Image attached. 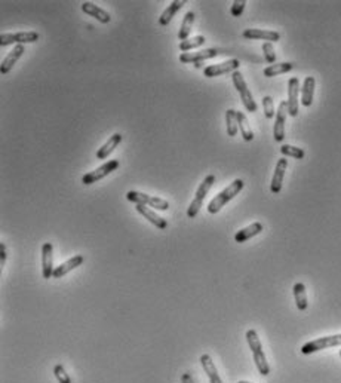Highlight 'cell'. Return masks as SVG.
Returning a JSON list of instances; mask_svg holds the SVG:
<instances>
[{
	"label": "cell",
	"mask_w": 341,
	"mask_h": 383,
	"mask_svg": "<svg viewBox=\"0 0 341 383\" xmlns=\"http://www.w3.org/2000/svg\"><path fill=\"white\" fill-rule=\"evenodd\" d=\"M243 186H245V183H243V180H240V178H236L233 183H230L224 190H221L218 195H215V196L211 199V202L208 204V213H210V214H217V213H220L221 208H223L226 204H229L236 195L240 193V190L243 189Z\"/></svg>",
	"instance_id": "6da1fadb"
},
{
	"label": "cell",
	"mask_w": 341,
	"mask_h": 383,
	"mask_svg": "<svg viewBox=\"0 0 341 383\" xmlns=\"http://www.w3.org/2000/svg\"><path fill=\"white\" fill-rule=\"evenodd\" d=\"M246 342H248L249 349L252 352L254 362L257 365V370L260 371V374H262V376H268L270 374V367H268V362L265 359L260 337H258V334H257L255 330H248L246 331Z\"/></svg>",
	"instance_id": "7a4b0ae2"
},
{
	"label": "cell",
	"mask_w": 341,
	"mask_h": 383,
	"mask_svg": "<svg viewBox=\"0 0 341 383\" xmlns=\"http://www.w3.org/2000/svg\"><path fill=\"white\" fill-rule=\"evenodd\" d=\"M215 184V175H207L205 178H203V181L200 183V186L197 187V190H196V195H194V198H193V201H191V204H190V207H188V210H187V217L188 219H194L197 214H199V211H200V208H202V205H203V199L207 198V195H208V191L211 190V187Z\"/></svg>",
	"instance_id": "3957f363"
},
{
	"label": "cell",
	"mask_w": 341,
	"mask_h": 383,
	"mask_svg": "<svg viewBox=\"0 0 341 383\" xmlns=\"http://www.w3.org/2000/svg\"><path fill=\"white\" fill-rule=\"evenodd\" d=\"M126 199L133 202L135 205L141 204V205H146V207H153L158 211H166L169 208V202L168 201H165L162 198H158V196H152V195L143 193V191L129 190L126 193Z\"/></svg>",
	"instance_id": "277c9868"
},
{
	"label": "cell",
	"mask_w": 341,
	"mask_h": 383,
	"mask_svg": "<svg viewBox=\"0 0 341 383\" xmlns=\"http://www.w3.org/2000/svg\"><path fill=\"white\" fill-rule=\"evenodd\" d=\"M232 79H233V83H235V88L237 89L239 95H240V100L243 103V107L248 110L249 113H255L257 111V103L251 94V91L248 89V85L245 82L243 76L240 72H233L232 73Z\"/></svg>",
	"instance_id": "5b68a950"
},
{
	"label": "cell",
	"mask_w": 341,
	"mask_h": 383,
	"mask_svg": "<svg viewBox=\"0 0 341 383\" xmlns=\"http://www.w3.org/2000/svg\"><path fill=\"white\" fill-rule=\"evenodd\" d=\"M341 345V334H332V336H325V337H319L316 340L307 342L306 345H303L301 348V354L304 355H310L313 352H319L322 349H328V348H334V346H340Z\"/></svg>",
	"instance_id": "8992f818"
},
{
	"label": "cell",
	"mask_w": 341,
	"mask_h": 383,
	"mask_svg": "<svg viewBox=\"0 0 341 383\" xmlns=\"http://www.w3.org/2000/svg\"><path fill=\"white\" fill-rule=\"evenodd\" d=\"M119 165L120 164H119L117 159H111V161L105 162V164H103L101 166H98L97 169L86 172V174L82 177V183H83L85 186H91V184H94V183L103 180L104 177H107L108 174H111L113 171H116V169L119 168Z\"/></svg>",
	"instance_id": "52a82bcc"
},
{
	"label": "cell",
	"mask_w": 341,
	"mask_h": 383,
	"mask_svg": "<svg viewBox=\"0 0 341 383\" xmlns=\"http://www.w3.org/2000/svg\"><path fill=\"white\" fill-rule=\"evenodd\" d=\"M37 31H21V33H6L0 36V46L8 45H24V43H34L39 40Z\"/></svg>",
	"instance_id": "ba28073f"
},
{
	"label": "cell",
	"mask_w": 341,
	"mask_h": 383,
	"mask_svg": "<svg viewBox=\"0 0 341 383\" xmlns=\"http://www.w3.org/2000/svg\"><path fill=\"white\" fill-rule=\"evenodd\" d=\"M287 114H288V103L281 101L278 111H276V119H275V126H273V137H275V141H278V143H282L285 138Z\"/></svg>",
	"instance_id": "9c48e42d"
},
{
	"label": "cell",
	"mask_w": 341,
	"mask_h": 383,
	"mask_svg": "<svg viewBox=\"0 0 341 383\" xmlns=\"http://www.w3.org/2000/svg\"><path fill=\"white\" fill-rule=\"evenodd\" d=\"M239 66H240V61L236 58H232V59H227L224 62L212 64V66L205 67L203 75L207 78H217V76H221V75H226V73H230V72H237Z\"/></svg>",
	"instance_id": "30bf717a"
},
{
	"label": "cell",
	"mask_w": 341,
	"mask_h": 383,
	"mask_svg": "<svg viewBox=\"0 0 341 383\" xmlns=\"http://www.w3.org/2000/svg\"><path fill=\"white\" fill-rule=\"evenodd\" d=\"M221 52H218L217 49H212V48H208V49H203V51H197V52H183L180 55V61L187 64V62H191L194 67H200L203 61L207 59H211V58H215Z\"/></svg>",
	"instance_id": "8fae6325"
},
{
	"label": "cell",
	"mask_w": 341,
	"mask_h": 383,
	"mask_svg": "<svg viewBox=\"0 0 341 383\" xmlns=\"http://www.w3.org/2000/svg\"><path fill=\"white\" fill-rule=\"evenodd\" d=\"M301 92V88H300V81L298 78H291L288 82V114L295 117L298 116V111H300V107H298V95Z\"/></svg>",
	"instance_id": "7c38bea8"
},
{
	"label": "cell",
	"mask_w": 341,
	"mask_h": 383,
	"mask_svg": "<svg viewBox=\"0 0 341 383\" xmlns=\"http://www.w3.org/2000/svg\"><path fill=\"white\" fill-rule=\"evenodd\" d=\"M53 246L51 242L42 245V275L45 279L53 278Z\"/></svg>",
	"instance_id": "4fadbf2b"
},
{
	"label": "cell",
	"mask_w": 341,
	"mask_h": 383,
	"mask_svg": "<svg viewBox=\"0 0 341 383\" xmlns=\"http://www.w3.org/2000/svg\"><path fill=\"white\" fill-rule=\"evenodd\" d=\"M245 39H251V40H267V42H278L281 40V34L278 31H271V30H261V28H246L243 33Z\"/></svg>",
	"instance_id": "5bb4252c"
},
{
	"label": "cell",
	"mask_w": 341,
	"mask_h": 383,
	"mask_svg": "<svg viewBox=\"0 0 341 383\" xmlns=\"http://www.w3.org/2000/svg\"><path fill=\"white\" fill-rule=\"evenodd\" d=\"M287 168H288V159H287V158H282V159L278 161L276 168H275L273 178H271V183H270V190H271V193L278 195L279 191L282 190V183H284V177H285Z\"/></svg>",
	"instance_id": "9a60e30c"
},
{
	"label": "cell",
	"mask_w": 341,
	"mask_h": 383,
	"mask_svg": "<svg viewBox=\"0 0 341 383\" xmlns=\"http://www.w3.org/2000/svg\"><path fill=\"white\" fill-rule=\"evenodd\" d=\"M24 52H26L24 45H15L14 49L3 58V61H2V64H0V73H2V75H8V73L12 70V67L17 64V61L23 56Z\"/></svg>",
	"instance_id": "2e32d148"
},
{
	"label": "cell",
	"mask_w": 341,
	"mask_h": 383,
	"mask_svg": "<svg viewBox=\"0 0 341 383\" xmlns=\"http://www.w3.org/2000/svg\"><path fill=\"white\" fill-rule=\"evenodd\" d=\"M82 11H83L85 14H88L89 17H94L97 21H100V23H103V24H108V23L111 21L110 14L105 12L103 8L97 6V5L92 3V2H83V3H82Z\"/></svg>",
	"instance_id": "e0dca14e"
},
{
	"label": "cell",
	"mask_w": 341,
	"mask_h": 383,
	"mask_svg": "<svg viewBox=\"0 0 341 383\" xmlns=\"http://www.w3.org/2000/svg\"><path fill=\"white\" fill-rule=\"evenodd\" d=\"M83 262H85V257H83L82 254L73 256L72 259H69L67 262L61 263L59 266L55 268V271H53V278H62V276H65L69 272H72L73 269L82 266Z\"/></svg>",
	"instance_id": "ac0fdd59"
},
{
	"label": "cell",
	"mask_w": 341,
	"mask_h": 383,
	"mask_svg": "<svg viewBox=\"0 0 341 383\" xmlns=\"http://www.w3.org/2000/svg\"><path fill=\"white\" fill-rule=\"evenodd\" d=\"M135 210L144 217V219H147L153 226H156L158 229H166L168 227V221L163 219V217H160L158 216L153 210H150L149 207H146V205H141V204H138V205H135Z\"/></svg>",
	"instance_id": "d6986e66"
},
{
	"label": "cell",
	"mask_w": 341,
	"mask_h": 383,
	"mask_svg": "<svg viewBox=\"0 0 341 383\" xmlns=\"http://www.w3.org/2000/svg\"><path fill=\"white\" fill-rule=\"evenodd\" d=\"M122 134L120 133H116V134H113L111 137L108 138L107 141H105L104 144L98 149V152H97V159H107L113 152H114V149L122 143Z\"/></svg>",
	"instance_id": "ffe728a7"
},
{
	"label": "cell",
	"mask_w": 341,
	"mask_h": 383,
	"mask_svg": "<svg viewBox=\"0 0 341 383\" xmlns=\"http://www.w3.org/2000/svg\"><path fill=\"white\" fill-rule=\"evenodd\" d=\"M316 81L313 76H307L303 82L301 88V104L304 107H310L313 104V95H315Z\"/></svg>",
	"instance_id": "44dd1931"
},
{
	"label": "cell",
	"mask_w": 341,
	"mask_h": 383,
	"mask_svg": "<svg viewBox=\"0 0 341 383\" xmlns=\"http://www.w3.org/2000/svg\"><path fill=\"white\" fill-rule=\"evenodd\" d=\"M262 229H264V226H262L261 223H260V221H255V223L249 224L248 227H245V229L239 230L236 235H235V241L239 242V244L246 242L248 239H251V238H254V236L260 235V233L262 232Z\"/></svg>",
	"instance_id": "7402d4cb"
},
{
	"label": "cell",
	"mask_w": 341,
	"mask_h": 383,
	"mask_svg": "<svg viewBox=\"0 0 341 383\" xmlns=\"http://www.w3.org/2000/svg\"><path fill=\"white\" fill-rule=\"evenodd\" d=\"M184 5H185V0H175L171 5H168V8L163 11V14L159 18V24L163 26V27L169 26V23L172 21V18L175 17V14L183 8Z\"/></svg>",
	"instance_id": "603a6c76"
},
{
	"label": "cell",
	"mask_w": 341,
	"mask_h": 383,
	"mask_svg": "<svg viewBox=\"0 0 341 383\" xmlns=\"http://www.w3.org/2000/svg\"><path fill=\"white\" fill-rule=\"evenodd\" d=\"M200 364L203 367V371L207 373L208 379H210V383H223L218 371H217V367L212 361V358L208 354H203L200 356Z\"/></svg>",
	"instance_id": "cb8c5ba5"
},
{
	"label": "cell",
	"mask_w": 341,
	"mask_h": 383,
	"mask_svg": "<svg viewBox=\"0 0 341 383\" xmlns=\"http://www.w3.org/2000/svg\"><path fill=\"white\" fill-rule=\"evenodd\" d=\"M294 291V299H295V304L298 307V310H306L309 306L307 301V294H306V287L303 282H297L292 288Z\"/></svg>",
	"instance_id": "d4e9b609"
},
{
	"label": "cell",
	"mask_w": 341,
	"mask_h": 383,
	"mask_svg": "<svg viewBox=\"0 0 341 383\" xmlns=\"http://www.w3.org/2000/svg\"><path fill=\"white\" fill-rule=\"evenodd\" d=\"M294 69V64L292 62H278V64H271L268 67L264 69V76L265 78H275L278 75H284V73H288Z\"/></svg>",
	"instance_id": "484cf974"
},
{
	"label": "cell",
	"mask_w": 341,
	"mask_h": 383,
	"mask_svg": "<svg viewBox=\"0 0 341 383\" xmlns=\"http://www.w3.org/2000/svg\"><path fill=\"white\" fill-rule=\"evenodd\" d=\"M237 123H239V131L245 141H252L254 140V133L249 126V122L245 116L243 111H237Z\"/></svg>",
	"instance_id": "4316f807"
},
{
	"label": "cell",
	"mask_w": 341,
	"mask_h": 383,
	"mask_svg": "<svg viewBox=\"0 0 341 383\" xmlns=\"http://www.w3.org/2000/svg\"><path fill=\"white\" fill-rule=\"evenodd\" d=\"M193 23H194V12L190 11V12H187V14L184 15V20L183 23H181V28H180V31H178V39H180L181 42L188 39L191 27H193Z\"/></svg>",
	"instance_id": "83f0119b"
},
{
	"label": "cell",
	"mask_w": 341,
	"mask_h": 383,
	"mask_svg": "<svg viewBox=\"0 0 341 383\" xmlns=\"http://www.w3.org/2000/svg\"><path fill=\"white\" fill-rule=\"evenodd\" d=\"M226 126H227V134L230 137H235L239 131V123H237V111L233 109H229L226 111Z\"/></svg>",
	"instance_id": "f1b7e54d"
},
{
	"label": "cell",
	"mask_w": 341,
	"mask_h": 383,
	"mask_svg": "<svg viewBox=\"0 0 341 383\" xmlns=\"http://www.w3.org/2000/svg\"><path fill=\"white\" fill-rule=\"evenodd\" d=\"M205 42H207V39H205L203 36H194V37H191V39H187V40H184V42H180V51H181V52H187V51L200 48Z\"/></svg>",
	"instance_id": "f546056e"
},
{
	"label": "cell",
	"mask_w": 341,
	"mask_h": 383,
	"mask_svg": "<svg viewBox=\"0 0 341 383\" xmlns=\"http://www.w3.org/2000/svg\"><path fill=\"white\" fill-rule=\"evenodd\" d=\"M281 153L285 156V158H294V159H303L304 158V150L300 149V147H295V146H289V144H284L281 147Z\"/></svg>",
	"instance_id": "4dcf8cb0"
},
{
	"label": "cell",
	"mask_w": 341,
	"mask_h": 383,
	"mask_svg": "<svg viewBox=\"0 0 341 383\" xmlns=\"http://www.w3.org/2000/svg\"><path fill=\"white\" fill-rule=\"evenodd\" d=\"M262 109H264V114H265L267 119L275 117V103H273V98L270 95H265L262 98Z\"/></svg>",
	"instance_id": "1f68e13d"
},
{
	"label": "cell",
	"mask_w": 341,
	"mask_h": 383,
	"mask_svg": "<svg viewBox=\"0 0 341 383\" xmlns=\"http://www.w3.org/2000/svg\"><path fill=\"white\" fill-rule=\"evenodd\" d=\"M262 54H264L265 61H267L270 66L275 64V61H276V52H275V48H273V45H271L270 42H264V43H262Z\"/></svg>",
	"instance_id": "d6a6232c"
},
{
	"label": "cell",
	"mask_w": 341,
	"mask_h": 383,
	"mask_svg": "<svg viewBox=\"0 0 341 383\" xmlns=\"http://www.w3.org/2000/svg\"><path fill=\"white\" fill-rule=\"evenodd\" d=\"M53 374H55L56 380H58L59 383H72L70 376L67 374L65 368H64L61 364H56V365L53 367Z\"/></svg>",
	"instance_id": "836d02e7"
},
{
	"label": "cell",
	"mask_w": 341,
	"mask_h": 383,
	"mask_svg": "<svg viewBox=\"0 0 341 383\" xmlns=\"http://www.w3.org/2000/svg\"><path fill=\"white\" fill-rule=\"evenodd\" d=\"M245 6H246V0H235L233 5H232L230 14L233 17H240L245 11Z\"/></svg>",
	"instance_id": "e575fe53"
},
{
	"label": "cell",
	"mask_w": 341,
	"mask_h": 383,
	"mask_svg": "<svg viewBox=\"0 0 341 383\" xmlns=\"http://www.w3.org/2000/svg\"><path fill=\"white\" fill-rule=\"evenodd\" d=\"M5 263H6V245L0 244V266H2V269L5 266Z\"/></svg>",
	"instance_id": "d590c367"
},
{
	"label": "cell",
	"mask_w": 341,
	"mask_h": 383,
	"mask_svg": "<svg viewBox=\"0 0 341 383\" xmlns=\"http://www.w3.org/2000/svg\"><path fill=\"white\" fill-rule=\"evenodd\" d=\"M237 383H249V382H245V380H240V382H237Z\"/></svg>",
	"instance_id": "8d00e7d4"
},
{
	"label": "cell",
	"mask_w": 341,
	"mask_h": 383,
	"mask_svg": "<svg viewBox=\"0 0 341 383\" xmlns=\"http://www.w3.org/2000/svg\"><path fill=\"white\" fill-rule=\"evenodd\" d=\"M340 356H341V349H340Z\"/></svg>",
	"instance_id": "74e56055"
}]
</instances>
